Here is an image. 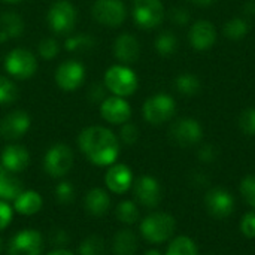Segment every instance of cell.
Masks as SVG:
<instances>
[{"label": "cell", "instance_id": "1", "mask_svg": "<svg viewBox=\"0 0 255 255\" xmlns=\"http://www.w3.org/2000/svg\"><path fill=\"white\" fill-rule=\"evenodd\" d=\"M81 152L96 166H112L120 155L118 137L106 127L90 126L78 137Z\"/></svg>", "mask_w": 255, "mask_h": 255}, {"label": "cell", "instance_id": "2", "mask_svg": "<svg viewBox=\"0 0 255 255\" xmlns=\"http://www.w3.org/2000/svg\"><path fill=\"white\" fill-rule=\"evenodd\" d=\"M140 235L151 244H163L169 241L176 229V221L164 212H154L140 223Z\"/></svg>", "mask_w": 255, "mask_h": 255}, {"label": "cell", "instance_id": "3", "mask_svg": "<svg viewBox=\"0 0 255 255\" xmlns=\"http://www.w3.org/2000/svg\"><path fill=\"white\" fill-rule=\"evenodd\" d=\"M103 84L114 96L127 97L137 90V76L130 67L115 64L106 70Z\"/></svg>", "mask_w": 255, "mask_h": 255}, {"label": "cell", "instance_id": "4", "mask_svg": "<svg viewBox=\"0 0 255 255\" xmlns=\"http://www.w3.org/2000/svg\"><path fill=\"white\" fill-rule=\"evenodd\" d=\"M78 19L76 7L67 0L55 1L46 15L49 28L57 34H70Z\"/></svg>", "mask_w": 255, "mask_h": 255}, {"label": "cell", "instance_id": "5", "mask_svg": "<svg viewBox=\"0 0 255 255\" xmlns=\"http://www.w3.org/2000/svg\"><path fill=\"white\" fill-rule=\"evenodd\" d=\"M73 167V152L66 143L52 145L43 158V169L52 178L66 176Z\"/></svg>", "mask_w": 255, "mask_h": 255}, {"label": "cell", "instance_id": "6", "mask_svg": "<svg viewBox=\"0 0 255 255\" xmlns=\"http://www.w3.org/2000/svg\"><path fill=\"white\" fill-rule=\"evenodd\" d=\"M6 72L15 79H28L36 73L37 61L33 52L25 48L12 49L4 58Z\"/></svg>", "mask_w": 255, "mask_h": 255}, {"label": "cell", "instance_id": "7", "mask_svg": "<svg viewBox=\"0 0 255 255\" xmlns=\"http://www.w3.org/2000/svg\"><path fill=\"white\" fill-rule=\"evenodd\" d=\"M175 100L169 94H155L143 105V117L149 124L158 126L169 121L175 115Z\"/></svg>", "mask_w": 255, "mask_h": 255}, {"label": "cell", "instance_id": "8", "mask_svg": "<svg viewBox=\"0 0 255 255\" xmlns=\"http://www.w3.org/2000/svg\"><path fill=\"white\" fill-rule=\"evenodd\" d=\"M164 7L161 0H134L133 18L134 22L145 30L155 28L163 21Z\"/></svg>", "mask_w": 255, "mask_h": 255}, {"label": "cell", "instance_id": "9", "mask_svg": "<svg viewBox=\"0 0 255 255\" xmlns=\"http://www.w3.org/2000/svg\"><path fill=\"white\" fill-rule=\"evenodd\" d=\"M93 18L102 25L118 27L127 16L123 0H96L91 9Z\"/></svg>", "mask_w": 255, "mask_h": 255}, {"label": "cell", "instance_id": "10", "mask_svg": "<svg viewBox=\"0 0 255 255\" xmlns=\"http://www.w3.org/2000/svg\"><path fill=\"white\" fill-rule=\"evenodd\" d=\"M43 250V239L37 230L25 229L18 232L9 242V255H40Z\"/></svg>", "mask_w": 255, "mask_h": 255}, {"label": "cell", "instance_id": "11", "mask_svg": "<svg viewBox=\"0 0 255 255\" xmlns=\"http://www.w3.org/2000/svg\"><path fill=\"white\" fill-rule=\"evenodd\" d=\"M85 79V67L76 60L63 61L55 70V82L64 91H75Z\"/></svg>", "mask_w": 255, "mask_h": 255}, {"label": "cell", "instance_id": "12", "mask_svg": "<svg viewBox=\"0 0 255 255\" xmlns=\"http://www.w3.org/2000/svg\"><path fill=\"white\" fill-rule=\"evenodd\" d=\"M170 139L179 146H193L203 137L202 126L193 118H181L170 127Z\"/></svg>", "mask_w": 255, "mask_h": 255}, {"label": "cell", "instance_id": "13", "mask_svg": "<svg viewBox=\"0 0 255 255\" xmlns=\"http://www.w3.org/2000/svg\"><path fill=\"white\" fill-rule=\"evenodd\" d=\"M205 206L208 212L215 218H227L233 214L235 199L224 188H212L205 196Z\"/></svg>", "mask_w": 255, "mask_h": 255}, {"label": "cell", "instance_id": "14", "mask_svg": "<svg viewBox=\"0 0 255 255\" xmlns=\"http://www.w3.org/2000/svg\"><path fill=\"white\" fill-rule=\"evenodd\" d=\"M30 115L24 111H13L7 114L0 123V136L6 140L21 139L30 128Z\"/></svg>", "mask_w": 255, "mask_h": 255}, {"label": "cell", "instance_id": "15", "mask_svg": "<svg viewBox=\"0 0 255 255\" xmlns=\"http://www.w3.org/2000/svg\"><path fill=\"white\" fill-rule=\"evenodd\" d=\"M100 115L111 124H126L131 117V108L124 97L111 96L106 97L100 105Z\"/></svg>", "mask_w": 255, "mask_h": 255}, {"label": "cell", "instance_id": "16", "mask_svg": "<svg viewBox=\"0 0 255 255\" xmlns=\"http://www.w3.org/2000/svg\"><path fill=\"white\" fill-rule=\"evenodd\" d=\"M134 197L142 206H146V208L158 206L161 200L160 182L154 176H149V175L140 176L134 182Z\"/></svg>", "mask_w": 255, "mask_h": 255}, {"label": "cell", "instance_id": "17", "mask_svg": "<svg viewBox=\"0 0 255 255\" xmlns=\"http://www.w3.org/2000/svg\"><path fill=\"white\" fill-rule=\"evenodd\" d=\"M0 164L10 173H19L28 167L30 154L22 145H7L0 155Z\"/></svg>", "mask_w": 255, "mask_h": 255}, {"label": "cell", "instance_id": "18", "mask_svg": "<svg viewBox=\"0 0 255 255\" xmlns=\"http://www.w3.org/2000/svg\"><path fill=\"white\" fill-rule=\"evenodd\" d=\"M106 187L115 194H124L133 184V173L126 164H112L105 175Z\"/></svg>", "mask_w": 255, "mask_h": 255}, {"label": "cell", "instance_id": "19", "mask_svg": "<svg viewBox=\"0 0 255 255\" xmlns=\"http://www.w3.org/2000/svg\"><path fill=\"white\" fill-rule=\"evenodd\" d=\"M217 40V30L209 21H197L190 30V43L197 51L209 49Z\"/></svg>", "mask_w": 255, "mask_h": 255}, {"label": "cell", "instance_id": "20", "mask_svg": "<svg viewBox=\"0 0 255 255\" xmlns=\"http://www.w3.org/2000/svg\"><path fill=\"white\" fill-rule=\"evenodd\" d=\"M114 54L121 63L131 64V63L137 61V58L140 55V45L133 34L124 33L117 37V40L114 43Z\"/></svg>", "mask_w": 255, "mask_h": 255}, {"label": "cell", "instance_id": "21", "mask_svg": "<svg viewBox=\"0 0 255 255\" xmlns=\"http://www.w3.org/2000/svg\"><path fill=\"white\" fill-rule=\"evenodd\" d=\"M42 197L39 193L33 191V190H27L22 191L15 200H13V209L19 214V215H34L42 209Z\"/></svg>", "mask_w": 255, "mask_h": 255}, {"label": "cell", "instance_id": "22", "mask_svg": "<svg viewBox=\"0 0 255 255\" xmlns=\"http://www.w3.org/2000/svg\"><path fill=\"white\" fill-rule=\"evenodd\" d=\"M111 206V199L109 194L102 190V188H93L88 191L85 197V208L87 212L94 215V217H102L108 212Z\"/></svg>", "mask_w": 255, "mask_h": 255}, {"label": "cell", "instance_id": "23", "mask_svg": "<svg viewBox=\"0 0 255 255\" xmlns=\"http://www.w3.org/2000/svg\"><path fill=\"white\" fill-rule=\"evenodd\" d=\"M22 191V182L0 164V200H15Z\"/></svg>", "mask_w": 255, "mask_h": 255}, {"label": "cell", "instance_id": "24", "mask_svg": "<svg viewBox=\"0 0 255 255\" xmlns=\"http://www.w3.org/2000/svg\"><path fill=\"white\" fill-rule=\"evenodd\" d=\"M24 31V22L15 12H4L0 16V42L15 39Z\"/></svg>", "mask_w": 255, "mask_h": 255}, {"label": "cell", "instance_id": "25", "mask_svg": "<svg viewBox=\"0 0 255 255\" xmlns=\"http://www.w3.org/2000/svg\"><path fill=\"white\" fill-rule=\"evenodd\" d=\"M137 245V238L131 230H121L114 238L112 250L115 255H134Z\"/></svg>", "mask_w": 255, "mask_h": 255}, {"label": "cell", "instance_id": "26", "mask_svg": "<svg viewBox=\"0 0 255 255\" xmlns=\"http://www.w3.org/2000/svg\"><path fill=\"white\" fill-rule=\"evenodd\" d=\"M166 255H199V250L193 239L187 236H178L170 242Z\"/></svg>", "mask_w": 255, "mask_h": 255}, {"label": "cell", "instance_id": "27", "mask_svg": "<svg viewBox=\"0 0 255 255\" xmlns=\"http://www.w3.org/2000/svg\"><path fill=\"white\" fill-rule=\"evenodd\" d=\"M248 31H250V25L242 18H233L227 21L224 25V34L230 40H241L242 37L247 36Z\"/></svg>", "mask_w": 255, "mask_h": 255}, {"label": "cell", "instance_id": "28", "mask_svg": "<svg viewBox=\"0 0 255 255\" xmlns=\"http://www.w3.org/2000/svg\"><path fill=\"white\" fill-rule=\"evenodd\" d=\"M175 85H176V90L181 94H185V96H194L200 90V81H199V78L196 75H191V73H182V75H179L176 78V81H175Z\"/></svg>", "mask_w": 255, "mask_h": 255}, {"label": "cell", "instance_id": "29", "mask_svg": "<svg viewBox=\"0 0 255 255\" xmlns=\"http://www.w3.org/2000/svg\"><path fill=\"white\" fill-rule=\"evenodd\" d=\"M115 215L124 224H134L139 220V209L134 202L124 200L117 206Z\"/></svg>", "mask_w": 255, "mask_h": 255}, {"label": "cell", "instance_id": "30", "mask_svg": "<svg viewBox=\"0 0 255 255\" xmlns=\"http://www.w3.org/2000/svg\"><path fill=\"white\" fill-rule=\"evenodd\" d=\"M94 45V39L90 34H75L69 36L64 42V46L69 52H85L91 49Z\"/></svg>", "mask_w": 255, "mask_h": 255}, {"label": "cell", "instance_id": "31", "mask_svg": "<svg viewBox=\"0 0 255 255\" xmlns=\"http://www.w3.org/2000/svg\"><path fill=\"white\" fill-rule=\"evenodd\" d=\"M176 48H178V39L170 31L161 33L155 40V49L160 55H164V57L170 55L176 51Z\"/></svg>", "mask_w": 255, "mask_h": 255}, {"label": "cell", "instance_id": "32", "mask_svg": "<svg viewBox=\"0 0 255 255\" xmlns=\"http://www.w3.org/2000/svg\"><path fill=\"white\" fill-rule=\"evenodd\" d=\"M105 254V241L100 236H88L79 245V255H103Z\"/></svg>", "mask_w": 255, "mask_h": 255}, {"label": "cell", "instance_id": "33", "mask_svg": "<svg viewBox=\"0 0 255 255\" xmlns=\"http://www.w3.org/2000/svg\"><path fill=\"white\" fill-rule=\"evenodd\" d=\"M18 99V87L7 78L0 76V105H9Z\"/></svg>", "mask_w": 255, "mask_h": 255}, {"label": "cell", "instance_id": "34", "mask_svg": "<svg viewBox=\"0 0 255 255\" xmlns=\"http://www.w3.org/2000/svg\"><path fill=\"white\" fill-rule=\"evenodd\" d=\"M60 46L54 37H45L39 42V54L45 60H52L58 55Z\"/></svg>", "mask_w": 255, "mask_h": 255}, {"label": "cell", "instance_id": "35", "mask_svg": "<svg viewBox=\"0 0 255 255\" xmlns=\"http://www.w3.org/2000/svg\"><path fill=\"white\" fill-rule=\"evenodd\" d=\"M241 194L244 200L255 209V175H248L241 182Z\"/></svg>", "mask_w": 255, "mask_h": 255}, {"label": "cell", "instance_id": "36", "mask_svg": "<svg viewBox=\"0 0 255 255\" xmlns=\"http://www.w3.org/2000/svg\"><path fill=\"white\" fill-rule=\"evenodd\" d=\"M239 127L241 130L248 134L254 136L255 134V108H248L245 109L241 117H239Z\"/></svg>", "mask_w": 255, "mask_h": 255}, {"label": "cell", "instance_id": "37", "mask_svg": "<svg viewBox=\"0 0 255 255\" xmlns=\"http://www.w3.org/2000/svg\"><path fill=\"white\" fill-rule=\"evenodd\" d=\"M73 196H75V190L70 182H60L55 187V197L61 203H70L73 200Z\"/></svg>", "mask_w": 255, "mask_h": 255}, {"label": "cell", "instance_id": "38", "mask_svg": "<svg viewBox=\"0 0 255 255\" xmlns=\"http://www.w3.org/2000/svg\"><path fill=\"white\" fill-rule=\"evenodd\" d=\"M241 232L245 238L254 239L255 238V212H248L242 217L241 221Z\"/></svg>", "mask_w": 255, "mask_h": 255}, {"label": "cell", "instance_id": "39", "mask_svg": "<svg viewBox=\"0 0 255 255\" xmlns=\"http://www.w3.org/2000/svg\"><path fill=\"white\" fill-rule=\"evenodd\" d=\"M120 136H121V140L127 145H133L137 142L139 139V130L134 124H130V123H126L120 131Z\"/></svg>", "mask_w": 255, "mask_h": 255}, {"label": "cell", "instance_id": "40", "mask_svg": "<svg viewBox=\"0 0 255 255\" xmlns=\"http://www.w3.org/2000/svg\"><path fill=\"white\" fill-rule=\"evenodd\" d=\"M106 85L102 82H96L90 87L88 90V99L90 102L96 103V102H103L106 99Z\"/></svg>", "mask_w": 255, "mask_h": 255}, {"label": "cell", "instance_id": "41", "mask_svg": "<svg viewBox=\"0 0 255 255\" xmlns=\"http://www.w3.org/2000/svg\"><path fill=\"white\" fill-rule=\"evenodd\" d=\"M12 215H13V212H12V208L9 206V203L4 200H0V230H4L10 224Z\"/></svg>", "mask_w": 255, "mask_h": 255}, {"label": "cell", "instance_id": "42", "mask_svg": "<svg viewBox=\"0 0 255 255\" xmlns=\"http://www.w3.org/2000/svg\"><path fill=\"white\" fill-rule=\"evenodd\" d=\"M170 19L176 24V25H185L190 21V13L187 9L184 7H176L170 12Z\"/></svg>", "mask_w": 255, "mask_h": 255}, {"label": "cell", "instance_id": "43", "mask_svg": "<svg viewBox=\"0 0 255 255\" xmlns=\"http://www.w3.org/2000/svg\"><path fill=\"white\" fill-rule=\"evenodd\" d=\"M199 158L203 163H212L217 158V151L212 145H205L199 149Z\"/></svg>", "mask_w": 255, "mask_h": 255}, {"label": "cell", "instance_id": "44", "mask_svg": "<svg viewBox=\"0 0 255 255\" xmlns=\"http://www.w3.org/2000/svg\"><path fill=\"white\" fill-rule=\"evenodd\" d=\"M51 242L54 245H64L67 242V235L63 230H55L51 236Z\"/></svg>", "mask_w": 255, "mask_h": 255}, {"label": "cell", "instance_id": "45", "mask_svg": "<svg viewBox=\"0 0 255 255\" xmlns=\"http://www.w3.org/2000/svg\"><path fill=\"white\" fill-rule=\"evenodd\" d=\"M244 10H245V13H247V15H254L255 13V1L254 0H250V1H247V3H245V6H244Z\"/></svg>", "mask_w": 255, "mask_h": 255}, {"label": "cell", "instance_id": "46", "mask_svg": "<svg viewBox=\"0 0 255 255\" xmlns=\"http://www.w3.org/2000/svg\"><path fill=\"white\" fill-rule=\"evenodd\" d=\"M188 1H191V3H194V4H197V6H211V4H214L217 0H188Z\"/></svg>", "mask_w": 255, "mask_h": 255}, {"label": "cell", "instance_id": "47", "mask_svg": "<svg viewBox=\"0 0 255 255\" xmlns=\"http://www.w3.org/2000/svg\"><path fill=\"white\" fill-rule=\"evenodd\" d=\"M46 255H73L70 251H67V250H54V251H51L49 254Z\"/></svg>", "mask_w": 255, "mask_h": 255}, {"label": "cell", "instance_id": "48", "mask_svg": "<svg viewBox=\"0 0 255 255\" xmlns=\"http://www.w3.org/2000/svg\"><path fill=\"white\" fill-rule=\"evenodd\" d=\"M145 255H163L160 251H157V250H149V251H146Z\"/></svg>", "mask_w": 255, "mask_h": 255}, {"label": "cell", "instance_id": "49", "mask_svg": "<svg viewBox=\"0 0 255 255\" xmlns=\"http://www.w3.org/2000/svg\"><path fill=\"white\" fill-rule=\"evenodd\" d=\"M3 1H6V3H18L21 0H3Z\"/></svg>", "mask_w": 255, "mask_h": 255}, {"label": "cell", "instance_id": "50", "mask_svg": "<svg viewBox=\"0 0 255 255\" xmlns=\"http://www.w3.org/2000/svg\"><path fill=\"white\" fill-rule=\"evenodd\" d=\"M1 245H3V242H1V239H0V250H1Z\"/></svg>", "mask_w": 255, "mask_h": 255}]
</instances>
